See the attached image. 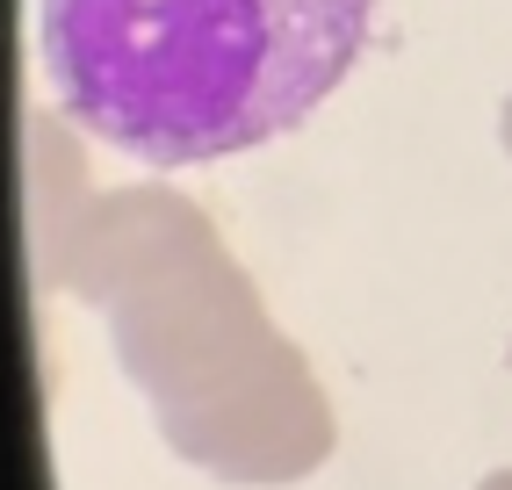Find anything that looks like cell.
<instances>
[{"mask_svg": "<svg viewBox=\"0 0 512 490\" xmlns=\"http://www.w3.org/2000/svg\"><path fill=\"white\" fill-rule=\"evenodd\" d=\"M44 282L109 318L166 447L217 483H296L332 462V404L267 318L217 224L166 181L87 195L37 245Z\"/></svg>", "mask_w": 512, "mask_h": 490, "instance_id": "6da1fadb", "label": "cell"}, {"mask_svg": "<svg viewBox=\"0 0 512 490\" xmlns=\"http://www.w3.org/2000/svg\"><path fill=\"white\" fill-rule=\"evenodd\" d=\"M375 0H44L65 116L159 173L296 130L368 51Z\"/></svg>", "mask_w": 512, "mask_h": 490, "instance_id": "7a4b0ae2", "label": "cell"}, {"mask_svg": "<svg viewBox=\"0 0 512 490\" xmlns=\"http://www.w3.org/2000/svg\"><path fill=\"white\" fill-rule=\"evenodd\" d=\"M498 137H505V152H512V94H505V116H498Z\"/></svg>", "mask_w": 512, "mask_h": 490, "instance_id": "3957f363", "label": "cell"}, {"mask_svg": "<svg viewBox=\"0 0 512 490\" xmlns=\"http://www.w3.org/2000/svg\"><path fill=\"white\" fill-rule=\"evenodd\" d=\"M476 490H512V469H498V476H484Z\"/></svg>", "mask_w": 512, "mask_h": 490, "instance_id": "277c9868", "label": "cell"}]
</instances>
